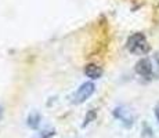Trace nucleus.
I'll use <instances>...</instances> for the list:
<instances>
[{"label": "nucleus", "instance_id": "f257e3e1", "mask_svg": "<svg viewBox=\"0 0 159 138\" xmlns=\"http://www.w3.org/2000/svg\"><path fill=\"white\" fill-rule=\"evenodd\" d=\"M126 48L130 51L131 54L136 55H144L149 51V44L147 40L145 35L141 32H136L127 39L126 42Z\"/></svg>", "mask_w": 159, "mask_h": 138}, {"label": "nucleus", "instance_id": "f03ea898", "mask_svg": "<svg viewBox=\"0 0 159 138\" xmlns=\"http://www.w3.org/2000/svg\"><path fill=\"white\" fill-rule=\"evenodd\" d=\"M96 91V86L91 82H86L75 91V93L71 96V102L75 104V105H79V104H83L86 100H89Z\"/></svg>", "mask_w": 159, "mask_h": 138}, {"label": "nucleus", "instance_id": "7ed1b4c3", "mask_svg": "<svg viewBox=\"0 0 159 138\" xmlns=\"http://www.w3.org/2000/svg\"><path fill=\"white\" fill-rule=\"evenodd\" d=\"M137 75L143 76V78L149 79L152 76V62L149 58H141L140 61H137L136 66H134Z\"/></svg>", "mask_w": 159, "mask_h": 138}, {"label": "nucleus", "instance_id": "20e7f679", "mask_svg": "<svg viewBox=\"0 0 159 138\" xmlns=\"http://www.w3.org/2000/svg\"><path fill=\"white\" fill-rule=\"evenodd\" d=\"M114 116L118 120H120L126 127H130L134 123V116L131 115V112L125 106H116L114 109Z\"/></svg>", "mask_w": 159, "mask_h": 138}, {"label": "nucleus", "instance_id": "39448f33", "mask_svg": "<svg viewBox=\"0 0 159 138\" xmlns=\"http://www.w3.org/2000/svg\"><path fill=\"white\" fill-rule=\"evenodd\" d=\"M84 75L87 76V78L93 79V80H96V79H100L102 76V68L98 65H96V64H87L86 66H84L83 69Z\"/></svg>", "mask_w": 159, "mask_h": 138}, {"label": "nucleus", "instance_id": "423d86ee", "mask_svg": "<svg viewBox=\"0 0 159 138\" xmlns=\"http://www.w3.org/2000/svg\"><path fill=\"white\" fill-rule=\"evenodd\" d=\"M39 123H40V115L39 113H30L28 116V124L30 128H38Z\"/></svg>", "mask_w": 159, "mask_h": 138}, {"label": "nucleus", "instance_id": "0eeeda50", "mask_svg": "<svg viewBox=\"0 0 159 138\" xmlns=\"http://www.w3.org/2000/svg\"><path fill=\"white\" fill-rule=\"evenodd\" d=\"M96 118H97V110L96 109H90L86 113V116H84V120H83L82 127H86V126H89L91 122H94V119H96Z\"/></svg>", "mask_w": 159, "mask_h": 138}, {"label": "nucleus", "instance_id": "6e6552de", "mask_svg": "<svg viewBox=\"0 0 159 138\" xmlns=\"http://www.w3.org/2000/svg\"><path fill=\"white\" fill-rule=\"evenodd\" d=\"M54 134H56V131L54 130H44V131H42V133L39 134L38 138H51Z\"/></svg>", "mask_w": 159, "mask_h": 138}, {"label": "nucleus", "instance_id": "1a4fd4ad", "mask_svg": "<svg viewBox=\"0 0 159 138\" xmlns=\"http://www.w3.org/2000/svg\"><path fill=\"white\" fill-rule=\"evenodd\" d=\"M154 113H155V116H157V119H158V122H159V104L157 106H155V109H154Z\"/></svg>", "mask_w": 159, "mask_h": 138}, {"label": "nucleus", "instance_id": "9d476101", "mask_svg": "<svg viewBox=\"0 0 159 138\" xmlns=\"http://www.w3.org/2000/svg\"><path fill=\"white\" fill-rule=\"evenodd\" d=\"M155 61H157V64H158V66H159V51L155 54Z\"/></svg>", "mask_w": 159, "mask_h": 138}]
</instances>
